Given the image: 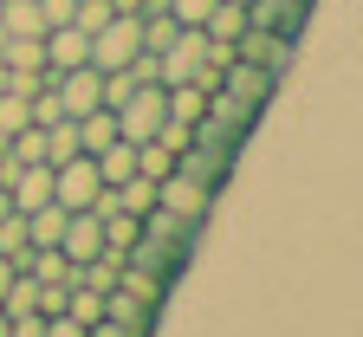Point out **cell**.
Returning a JSON list of instances; mask_svg holds the SVG:
<instances>
[{
    "instance_id": "16",
    "label": "cell",
    "mask_w": 363,
    "mask_h": 337,
    "mask_svg": "<svg viewBox=\"0 0 363 337\" xmlns=\"http://www.w3.org/2000/svg\"><path fill=\"white\" fill-rule=\"evenodd\" d=\"M136 20H143V53H169L175 33H182V20H175V13H136Z\"/></svg>"
},
{
    "instance_id": "29",
    "label": "cell",
    "mask_w": 363,
    "mask_h": 337,
    "mask_svg": "<svg viewBox=\"0 0 363 337\" xmlns=\"http://www.w3.org/2000/svg\"><path fill=\"white\" fill-rule=\"evenodd\" d=\"M234 7H253V0H234Z\"/></svg>"
},
{
    "instance_id": "25",
    "label": "cell",
    "mask_w": 363,
    "mask_h": 337,
    "mask_svg": "<svg viewBox=\"0 0 363 337\" xmlns=\"http://www.w3.org/2000/svg\"><path fill=\"white\" fill-rule=\"evenodd\" d=\"M84 337H136V331H123L117 318H98V324H84Z\"/></svg>"
},
{
    "instance_id": "4",
    "label": "cell",
    "mask_w": 363,
    "mask_h": 337,
    "mask_svg": "<svg viewBox=\"0 0 363 337\" xmlns=\"http://www.w3.org/2000/svg\"><path fill=\"white\" fill-rule=\"evenodd\" d=\"M117 117V136H130V143H150L162 123H169V111H162V84H136L130 98L111 111Z\"/></svg>"
},
{
    "instance_id": "22",
    "label": "cell",
    "mask_w": 363,
    "mask_h": 337,
    "mask_svg": "<svg viewBox=\"0 0 363 337\" xmlns=\"http://www.w3.org/2000/svg\"><path fill=\"white\" fill-rule=\"evenodd\" d=\"M208 7H214V0H169V13H175L182 26H201V20H208Z\"/></svg>"
},
{
    "instance_id": "12",
    "label": "cell",
    "mask_w": 363,
    "mask_h": 337,
    "mask_svg": "<svg viewBox=\"0 0 363 337\" xmlns=\"http://www.w3.org/2000/svg\"><path fill=\"white\" fill-rule=\"evenodd\" d=\"M98 227H104V253H117V260H130L136 233H143V221L123 214V208H98Z\"/></svg>"
},
{
    "instance_id": "27",
    "label": "cell",
    "mask_w": 363,
    "mask_h": 337,
    "mask_svg": "<svg viewBox=\"0 0 363 337\" xmlns=\"http://www.w3.org/2000/svg\"><path fill=\"white\" fill-rule=\"evenodd\" d=\"M0 156H7V130H0Z\"/></svg>"
},
{
    "instance_id": "20",
    "label": "cell",
    "mask_w": 363,
    "mask_h": 337,
    "mask_svg": "<svg viewBox=\"0 0 363 337\" xmlns=\"http://www.w3.org/2000/svg\"><path fill=\"white\" fill-rule=\"evenodd\" d=\"M26 123H33V117H26V98H20V91H0V130L13 136V130H26Z\"/></svg>"
},
{
    "instance_id": "2",
    "label": "cell",
    "mask_w": 363,
    "mask_h": 337,
    "mask_svg": "<svg viewBox=\"0 0 363 337\" xmlns=\"http://www.w3.org/2000/svg\"><path fill=\"white\" fill-rule=\"evenodd\" d=\"M156 208H162V214H175V221H189V227H201V221H208V208H214V188H208V182H195V175H182V169H169V175L156 182Z\"/></svg>"
},
{
    "instance_id": "3",
    "label": "cell",
    "mask_w": 363,
    "mask_h": 337,
    "mask_svg": "<svg viewBox=\"0 0 363 337\" xmlns=\"http://www.w3.org/2000/svg\"><path fill=\"white\" fill-rule=\"evenodd\" d=\"M52 201H59L65 214H78V208H98V201H104V182H98V162H91V156L52 162Z\"/></svg>"
},
{
    "instance_id": "6",
    "label": "cell",
    "mask_w": 363,
    "mask_h": 337,
    "mask_svg": "<svg viewBox=\"0 0 363 337\" xmlns=\"http://www.w3.org/2000/svg\"><path fill=\"white\" fill-rule=\"evenodd\" d=\"M45 78H52L65 117H84V111L104 104V72H91V65H78V72H45Z\"/></svg>"
},
{
    "instance_id": "26",
    "label": "cell",
    "mask_w": 363,
    "mask_h": 337,
    "mask_svg": "<svg viewBox=\"0 0 363 337\" xmlns=\"http://www.w3.org/2000/svg\"><path fill=\"white\" fill-rule=\"evenodd\" d=\"M13 214V195H7V188H0V221H7Z\"/></svg>"
},
{
    "instance_id": "18",
    "label": "cell",
    "mask_w": 363,
    "mask_h": 337,
    "mask_svg": "<svg viewBox=\"0 0 363 337\" xmlns=\"http://www.w3.org/2000/svg\"><path fill=\"white\" fill-rule=\"evenodd\" d=\"M169 169H175V150H169V143H156V136H150V143H136V175L162 182Z\"/></svg>"
},
{
    "instance_id": "21",
    "label": "cell",
    "mask_w": 363,
    "mask_h": 337,
    "mask_svg": "<svg viewBox=\"0 0 363 337\" xmlns=\"http://www.w3.org/2000/svg\"><path fill=\"white\" fill-rule=\"evenodd\" d=\"M111 20V0H78V7H72V26H84V33H98Z\"/></svg>"
},
{
    "instance_id": "23",
    "label": "cell",
    "mask_w": 363,
    "mask_h": 337,
    "mask_svg": "<svg viewBox=\"0 0 363 337\" xmlns=\"http://www.w3.org/2000/svg\"><path fill=\"white\" fill-rule=\"evenodd\" d=\"M72 7H78V0H39V13H45V26H72Z\"/></svg>"
},
{
    "instance_id": "11",
    "label": "cell",
    "mask_w": 363,
    "mask_h": 337,
    "mask_svg": "<svg viewBox=\"0 0 363 337\" xmlns=\"http://www.w3.org/2000/svg\"><path fill=\"white\" fill-rule=\"evenodd\" d=\"M162 111H169V123H201L208 117V91L201 84H162Z\"/></svg>"
},
{
    "instance_id": "7",
    "label": "cell",
    "mask_w": 363,
    "mask_h": 337,
    "mask_svg": "<svg viewBox=\"0 0 363 337\" xmlns=\"http://www.w3.org/2000/svg\"><path fill=\"white\" fill-rule=\"evenodd\" d=\"M59 253H65L72 266H84V260H98V253H104V227H98V208H78V214H65Z\"/></svg>"
},
{
    "instance_id": "5",
    "label": "cell",
    "mask_w": 363,
    "mask_h": 337,
    "mask_svg": "<svg viewBox=\"0 0 363 337\" xmlns=\"http://www.w3.org/2000/svg\"><path fill=\"white\" fill-rule=\"evenodd\" d=\"M292 53H298V39L272 33V26H253V20H247V33L234 39V59H247V65H259V72H272V78H286Z\"/></svg>"
},
{
    "instance_id": "13",
    "label": "cell",
    "mask_w": 363,
    "mask_h": 337,
    "mask_svg": "<svg viewBox=\"0 0 363 337\" xmlns=\"http://www.w3.org/2000/svg\"><path fill=\"white\" fill-rule=\"evenodd\" d=\"M72 130H78V156H98L104 143H117V117L98 104V111H84V117H72Z\"/></svg>"
},
{
    "instance_id": "1",
    "label": "cell",
    "mask_w": 363,
    "mask_h": 337,
    "mask_svg": "<svg viewBox=\"0 0 363 337\" xmlns=\"http://www.w3.org/2000/svg\"><path fill=\"white\" fill-rule=\"evenodd\" d=\"M136 53H143V20L136 13H111L91 33V72H130Z\"/></svg>"
},
{
    "instance_id": "15",
    "label": "cell",
    "mask_w": 363,
    "mask_h": 337,
    "mask_svg": "<svg viewBox=\"0 0 363 337\" xmlns=\"http://www.w3.org/2000/svg\"><path fill=\"white\" fill-rule=\"evenodd\" d=\"M59 233H65V208L59 201H45V208L26 214V240L33 247H59Z\"/></svg>"
},
{
    "instance_id": "10",
    "label": "cell",
    "mask_w": 363,
    "mask_h": 337,
    "mask_svg": "<svg viewBox=\"0 0 363 337\" xmlns=\"http://www.w3.org/2000/svg\"><path fill=\"white\" fill-rule=\"evenodd\" d=\"M240 33H247V7H234V0H214V7H208V20H201V39L234 53V39H240Z\"/></svg>"
},
{
    "instance_id": "17",
    "label": "cell",
    "mask_w": 363,
    "mask_h": 337,
    "mask_svg": "<svg viewBox=\"0 0 363 337\" xmlns=\"http://www.w3.org/2000/svg\"><path fill=\"white\" fill-rule=\"evenodd\" d=\"M26 253H33V240H26V214H7V221H0V260L26 266Z\"/></svg>"
},
{
    "instance_id": "19",
    "label": "cell",
    "mask_w": 363,
    "mask_h": 337,
    "mask_svg": "<svg viewBox=\"0 0 363 337\" xmlns=\"http://www.w3.org/2000/svg\"><path fill=\"white\" fill-rule=\"evenodd\" d=\"M72 156H78V130H72V117L45 123V162H72Z\"/></svg>"
},
{
    "instance_id": "24",
    "label": "cell",
    "mask_w": 363,
    "mask_h": 337,
    "mask_svg": "<svg viewBox=\"0 0 363 337\" xmlns=\"http://www.w3.org/2000/svg\"><path fill=\"white\" fill-rule=\"evenodd\" d=\"M45 337H84V324H72V318L59 311V318H45Z\"/></svg>"
},
{
    "instance_id": "14",
    "label": "cell",
    "mask_w": 363,
    "mask_h": 337,
    "mask_svg": "<svg viewBox=\"0 0 363 337\" xmlns=\"http://www.w3.org/2000/svg\"><path fill=\"white\" fill-rule=\"evenodd\" d=\"M0 33H13V39H39V33H45L39 0H0Z\"/></svg>"
},
{
    "instance_id": "9",
    "label": "cell",
    "mask_w": 363,
    "mask_h": 337,
    "mask_svg": "<svg viewBox=\"0 0 363 337\" xmlns=\"http://www.w3.org/2000/svg\"><path fill=\"white\" fill-rule=\"evenodd\" d=\"M7 195H13V214H33L52 201V162H26L13 182H7Z\"/></svg>"
},
{
    "instance_id": "28",
    "label": "cell",
    "mask_w": 363,
    "mask_h": 337,
    "mask_svg": "<svg viewBox=\"0 0 363 337\" xmlns=\"http://www.w3.org/2000/svg\"><path fill=\"white\" fill-rule=\"evenodd\" d=\"M0 337H7V311H0Z\"/></svg>"
},
{
    "instance_id": "8",
    "label": "cell",
    "mask_w": 363,
    "mask_h": 337,
    "mask_svg": "<svg viewBox=\"0 0 363 337\" xmlns=\"http://www.w3.org/2000/svg\"><path fill=\"white\" fill-rule=\"evenodd\" d=\"M91 65V33L84 26H45V72H78Z\"/></svg>"
}]
</instances>
